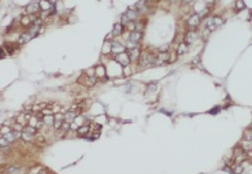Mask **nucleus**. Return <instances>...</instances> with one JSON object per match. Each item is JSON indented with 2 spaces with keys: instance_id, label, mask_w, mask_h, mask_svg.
Masks as SVG:
<instances>
[{
  "instance_id": "11",
  "label": "nucleus",
  "mask_w": 252,
  "mask_h": 174,
  "mask_svg": "<svg viewBox=\"0 0 252 174\" xmlns=\"http://www.w3.org/2000/svg\"><path fill=\"white\" fill-rule=\"evenodd\" d=\"M30 118H32V114H30V113H22L21 115L16 118L15 122H18V124H21V125H26V124L29 125Z\"/></svg>"
},
{
  "instance_id": "34",
  "label": "nucleus",
  "mask_w": 252,
  "mask_h": 174,
  "mask_svg": "<svg viewBox=\"0 0 252 174\" xmlns=\"http://www.w3.org/2000/svg\"><path fill=\"white\" fill-rule=\"evenodd\" d=\"M218 110H219V107H215V108H214L212 111H211V113H212V114H215V113H216V111H218Z\"/></svg>"
},
{
  "instance_id": "13",
  "label": "nucleus",
  "mask_w": 252,
  "mask_h": 174,
  "mask_svg": "<svg viewBox=\"0 0 252 174\" xmlns=\"http://www.w3.org/2000/svg\"><path fill=\"white\" fill-rule=\"evenodd\" d=\"M111 52L115 54V55L125 52V45L119 44V43H112V45H111Z\"/></svg>"
},
{
  "instance_id": "26",
  "label": "nucleus",
  "mask_w": 252,
  "mask_h": 174,
  "mask_svg": "<svg viewBox=\"0 0 252 174\" xmlns=\"http://www.w3.org/2000/svg\"><path fill=\"white\" fill-rule=\"evenodd\" d=\"M10 132H12V129L8 127L7 125H3V126H2V136H5L7 133H10Z\"/></svg>"
},
{
  "instance_id": "29",
  "label": "nucleus",
  "mask_w": 252,
  "mask_h": 174,
  "mask_svg": "<svg viewBox=\"0 0 252 174\" xmlns=\"http://www.w3.org/2000/svg\"><path fill=\"white\" fill-rule=\"evenodd\" d=\"M8 144H10V143L7 141V138H5L4 136H2V138H0V145H2L3 148H4V147H7Z\"/></svg>"
},
{
  "instance_id": "27",
  "label": "nucleus",
  "mask_w": 252,
  "mask_h": 174,
  "mask_svg": "<svg viewBox=\"0 0 252 174\" xmlns=\"http://www.w3.org/2000/svg\"><path fill=\"white\" fill-rule=\"evenodd\" d=\"M243 170H244V166L243 165H236L233 173H234V174H241V173H243Z\"/></svg>"
},
{
  "instance_id": "30",
  "label": "nucleus",
  "mask_w": 252,
  "mask_h": 174,
  "mask_svg": "<svg viewBox=\"0 0 252 174\" xmlns=\"http://www.w3.org/2000/svg\"><path fill=\"white\" fill-rule=\"evenodd\" d=\"M155 89H156L155 84H149V85H148V92H152V91H155Z\"/></svg>"
},
{
  "instance_id": "21",
  "label": "nucleus",
  "mask_w": 252,
  "mask_h": 174,
  "mask_svg": "<svg viewBox=\"0 0 252 174\" xmlns=\"http://www.w3.org/2000/svg\"><path fill=\"white\" fill-rule=\"evenodd\" d=\"M43 121H44V125H52V126H54L55 117L54 115H44Z\"/></svg>"
},
{
  "instance_id": "16",
  "label": "nucleus",
  "mask_w": 252,
  "mask_h": 174,
  "mask_svg": "<svg viewBox=\"0 0 252 174\" xmlns=\"http://www.w3.org/2000/svg\"><path fill=\"white\" fill-rule=\"evenodd\" d=\"M77 115H78V113H75V111H70V110H68L67 113L65 114V121H66V122H70V124H73V121L77 118Z\"/></svg>"
},
{
  "instance_id": "5",
  "label": "nucleus",
  "mask_w": 252,
  "mask_h": 174,
  "mask_svg": "<svg viewBox=\"0 0 252 174\" xmlns=\"http://www.w3.org/2000/svg\"><path fill=\"white\" fill-rule=\"evenodd\" d=\"M200 21H201V18H200V15L196 12V14L191 15V17L188 18V21H186V25H188L189 28L193 30L194 28H197V26L200 25Z\"/></svg>"
},
{
  "instance_id": "33",
  "label": "nucleus",
  "mask_w": 252,
  "mask_h": 174,
  "mask_svg": "<svg viewBox=\"0 0 252 174\" xmlns=\"http://www.w3.org/2000/svg\"><path fill=\"white\" fill-rule=\"evenodd\" d=\"M112 37H114V34H112V33H110V34H108V36H107V37H106V40H111V39H112Z\"/></svg>"
},
{
  "instance_id": "4",
  "label": "nucleus",
  "mask_w": 252,
  "mask_h": 174,
  "mask_svg": "<svg viewBox=\"0 0 252 174\" xmlns=\"http://www.w3.org/2000/svg\"><path fill=\"white\" fill-rule=\"evenodd\" d=\"M115 61H117L119 64H122L123 67H126V66H129V63H130V56H129L128 52H122V54L115 55Z\"/></svg>"
},
{
  "instance_id": "14",
  "label": "nucleus",
  "mask_w": 252,
  "mask_h": 174,
  "mask_svg": "<svg viewBox=\"0 0 252 174\" xmlns=\"http://www.w3.org/2000/svg\"><path fill=\"white\" fill-rule=\"evenodd\" d=\"M123 30H125V26L121 22H117L114 25V28H112V34H114V36H121V34L123 33Z\"/></svg>"
},
{
  "instance_id": "37",
  "label": "nucleus",
  "mask_w": 252,
  "mask_h": 174,
  "mask_svg": "<svg viewBox=\"0 0 252 174\" xmlns=\"http://www.w3.org/2000/svg\"><path fill=\"white\" fill-rule=\"evenodd\" d=\"M249 129H252V125H251V126H249Z\"/></svg>"
},
{
  "instance_id": "8",
  "label": "nucleus",
  "mask_w": 252,
  "mask_h": 174,
  "mask_svg": "<svg viewBox=\"0 0 252 174\" xmlns=\"http://www.w3.org/2000/svg\"><path fill=\"white\" fill-rule=\"evenodd\" d=\"M38 10H40V4L30 3L29 6H26V9H25V14L26 15H34V14L38 12Z\"/></svg>"
},
{
  "instance_id": "32",
  "label": "nucleus",
  "mask_w": 252,
  "mask_h": 174,
  "mask_svg": "<svg viewBox=\"0 0 252 174\" xmlns=\"http://www.w3.org/2000/svg\"><path fill=\"white\" fill-rule=\"evenodd\" d=\"M130 74V69H129V66L125 67V75H129Z\"/></svg>"
},
{
  "instance_id": "36",
  "label": "nucleus",
  "mask_w": 252,
  "mask_h": 174,
  "mask_svg": "<svg viewBox=\"0 0 252 174\" xmlns=\"http://www.w3.org/2000/svg\"><path fill=\"white\" fill-rule=\"evenodd\" d=\"M184 3H192V2H193V0H182Z\"/></svg>"
},
{
  "instance_id": "24",
  "label": "nucleus",
  "mask_w": 252,
  "mask_h": 174,
  "mask_svg": "<svg viewBox=\"0 0 252 174\" xmlns=\"http://www.w3.org/2000/svg\"><path fill=\"white\" fill-rule=\"evenodd\" d=\"M245 9V2L244 0H237L236 2V11H241Z\"/></svg>"
},
{
  "instance_id": "10",
  "label": "nucleus",
  "mask_w": 252,
  "mask_h": 174,
  "mask_svg": "<svg viewBox=\"0 0 252 174\" xmlns=\"http://www.w3.org/2000/svg\"><path fill=\"white\" fill-rule=\"evenodd\" d=\"M166 62H170V54L167 52H159L156 55V63L155 64H163Z\"/></svg>"
},
{
  "instance_id": "25",
  "label": "nucleus",
  "mask_w": 252,
  "mask_h": 174,
  "mask_svg": "<svg viewBox=\"0 0 252 174\" xmlns=\"http://www.w3.org/2000/svg\"><path fill=\"white\" fill-rule=\"evenodd\" d=\"M244 140L247 141H252V129H248L244 132Z\"/></svg>"
},
{
  "instance_id": "2",
  "label": "nucleus",
  "mask_w": 252,
  "mask_h": 174,
  "mask_svg": "<svg viewBox=\"0 0 252 174\" xmlns=\"http://www.w3.org/2000/svg\"><path fill=\"white\" fill-rule=\"evenodd\" d=\"M222 23H223V19L221 17H218V15H214V17H210L208 19H205V28L210 32H212L216 28H219Z\"/></svg>"
},
{
  "instance_id": "7",
  "label": "nucleus",
  "mask_w": 252,
  "mask_h": 174,
  "mask_svg": "<svg viewBox=\"0 0 252 174\" xmlns=\"http://www.w3.org/2000/svg\"><path fill=\"white\" fill-rule=\"evenodd\" d=\"M36 19H37V18H36L34 15H25V17L21 18V25L25 26V28H30V26L34 23Z\"/></svg>"
},
{
  "instance_id": "18",
  "label": "nucleus",
  "mask_w": 252,
  "mask_h": 174,
  "mask_svg": "<svg viewBox=\"0 0 252 174\" xmlns=\"http://www.w3.org/2000/svg\"><path fill=\"white\" fill-rule=\"evenodd\" d=\"M90 129L88 125H84V126H81L78 130H77V133H78V136H81V137H88V134H89Z\"/></svg>"
},
{
  "instance_id": "12",
  "label": "nucleus",
  "mask_w": 252,
  "mask_h": 174,
  "mask_svg": "<svg viewBox=\"0 0 252 174\" xmlns=\"http://www.w3.org/2000/svg\"><path fill=\"white\" fill-rule=\"evenodd\" d=\"M138 14H140V12L137 11V10L134 9V7H133V9H129L128 11L125 12V15H126V17H128V19L130 21V22H133V21H136L137 18H138Z\"/></svg>"
},
{
  "instance_id": "1",
  "label": "nucleus",
  "mask_w": 252,
  "mask_h": 174,
  "mask_svg": "<svg viewBox=\"0 0 252 174\" xmlns=\"http://www.w3.org/2000/svg\"><path fill=\"white\" fill-rule=\"evenodd\" d=\"M141 39H142V32H137V30L130 32V34L128 37V41H126V47L130 48V50L131 48H136Z\"/></svg>"
},
{
  "instance_id": "20",
  "label": "nucleus",
  "mask_w": 252,
  "mask_h": 174,
  "mask_svg": "<svg viewBox=\"0 0 252 174\" xmlns=\"http://www.w3.org/2000/svg\"><path fill=\"white\" fill-rule=\"evenodd\" d=\"M134 9H136L138 12H142L145 9H147V2H145V0H140L138 3L134 6Z\"/></svg>"
},
{
  "instance_id": "28",
  "label": "nucleus",
  "mask_w": 252,
  "mask_h": 174,
  "mask_svg": "<svg viewBox=\"0 0 252 174\" xmlns=\"http://www.w3.org/2000/svg\"><path fill=\"white\" fill-rule=\"evenodd\" d=\"M70 126H71V124L70 122H63V125H62V127H60V130H62V132H67L68 129H70Z\"/></svg>"
},
{
  "instance_id": "22",
  "label": "nucleus",
  "mask_w": 252,
  "mask_h": 174,
  "mask_svg": "<svg viewBox=\"0 0 252 174\" xmlns=\"http://www.w3.org/2000/svg\"><path fill=\"white\" fill-rule=\"evenodd\" d=\"M96 78H97L96 75H92V77H86V80L84 81V84H85L86 86H92V85H95V84H96Z\"/></svg>"
},
{
  "instance_id": "31",
  "label": "nucleus",
  "mask_w": 252,
  "mask_h": 174,
  "mask_svg": "<svg viewBox=\"0 0 252 174\" xmlns=\"http://www.w3.org/2000/svg\"><path fill=\"white\" fill-rule=\"evenodd\" d=\"M215 2H216V0H204V3H207L208 6H212V4L215 3Z\"/></svg>"
},
{
  "instance_id": "3",
  "label": "nucleus",
  "mask_w": 252,
  "mask_h": 174,
  "mask_svg": "<svg viewBox=\"0 0 252 174\" xmlns=\"http://www.w3.org/2000/svg\"><path fill=\"white\" fill-rule=\"evenodd\" d=\"M141 64L144 66H155L156 63V55H152V54H141Z\"/></svg>"
},
{
  "instance_id": "17",
  "label": "nucleus",
  "mask_w": 252,
  "mask_h": 174,
  "mask_svg": "<svg viewBox=\"0 0 252 174\" xmlns=\"http://www.w3.org/2000/svg\"><path fill=\"white\" fill-rule=\"evenodd\" d=\"M40 9L44 10V11H49L51 9H54L52 7V2H48V0H40Z\"/></svg>"
},
{
  "instance_id": "23",
  "label": "nucleus",
  "mask_w": 252,
  "mask_h": 174,
  "mask_svg": "<svg viewBox=\"0 0 252 174\" xmlns=\"http://www.w3.org/2000/svg\"><path fill=\"white\" fill-rule=\"evenodd\" d=\"M186 51H188V47H186L185 43H182V44L178 45V50H177V55H182V54H185Z\"/></svg>"
},
{
  "instance_id": "6",
  "label": "nucleus",
  "mask_w": 252,
  "mask_h": 174,
  "mask_svg": "<svg viewBox=\"0 0 252 174\" xmlns=\"http://www.w3.org/2000/svg\"><path fill=\"white\" fill-rule=\"evenodd\" d=\"M200 37V34L197 33V32H194V30H189L188 33L185 34V41H186V44H193L194 41H197V39Z\"/></svg>"
},
{
  "instance_id": "35",
  "label": "nucleus",
  "mask_w": 252,
  "mask_h": 174,
  "mask_svg": "<svg viewBox=\"0 0 252 174\" xmlns=\"http://www.w3.org/2000/svg\"><path fill=\"white\" fill-rule=\"evenodd\" d=\"M145 2H147V3H155L156 0H145Z\"/></svg>"
},
{
  "instance_id": "15",
  "label": "nucleus",
  "mask_w": 252,
  "mask_h": 174,
  "mask_svg": "<svg viewBox=\"0 0 252 174\" xmlns=\"http://www.w3.org/2000/svg\"><path fill=\"white\" fill-rule=\"evenodd\" d=\"M32 39H33V36L26 30L25 33L21 34V37H19V40H18V44H26V43H29Z\"/></svg>"
},
{
  "instance_id": "19",
  "label": "nucleus",
  "mask_w": 252,
  "mask_h": 174,
  "mask_svg": "<svg viewBox=\"0 0 252 174\" xmlns=\"http://www.w3.org/2000/svg\"><path fill=\"white\" fill-rule=\"evenodd\" d=\"M95 71H96V77H99V78L106 77V69H104V66H101V64H99V66L96 67Z\"/></svg>"
},
{
  "instance_id": "9",
  "label": "nucleus",
  "mask_w": 252,
  "mask_h": 174,
  "mask_svg": "<svg viewBox=\"0 0 252 174\" xmlns=\"http://www.w3.org/2000/svg\"><path fill=\"white\" fill-rule=\"evenodd\" d=\"M129 56H130V62H138L140 58H141V51H140L138 47L131 48L130 52H129Z\"/></svg>"
}]
</instances>
